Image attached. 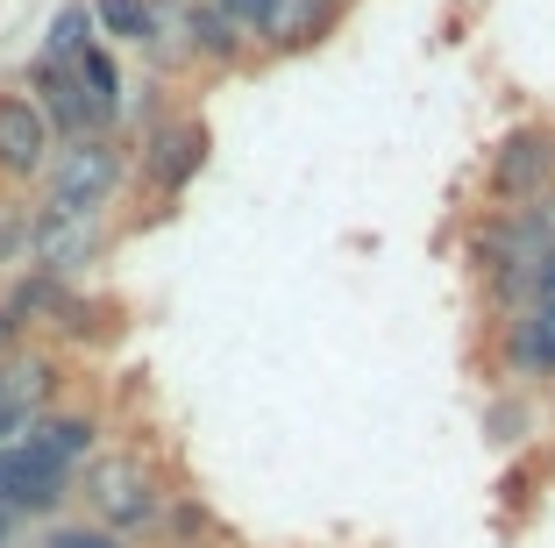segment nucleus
<instances>
[{"mask_svg":"<svg viewBox=\"0 0 555 548\" xmlns=\"http://www.w3.org/2000/svg\"><path fill=\"white\" fill-rule=\"evenodd\" d=\"M555 242V214L548 207H470L463 221V264L470 285L485 300L491 321H506L534 300V264Z\"/></svg>","mask_w":555,"mask_h":548,"instance_id":"1","label":"nucleus"},{"mask_svg":"<svg viewBox=\"0 0 555 548\" xmlns=\"http://www.w3.org/2000/svg\"><path fill=\"white\" fill-rule=\"evenodd\" d=\"M171 470L157 463L150 449L121 442V449H93L79 470H72V499L86 506V520H100L121 541H157L164 506H171Z\"/></svg>","mask_w":555,"mask_h":548,"instance_id":"2","label":"nucleus"},{"mask_svg":"<svg viewBox=\"0 0 555 548\" xmlns=\"http://www.w3.org/2000/svg\"><path fill=\"white\" fill-rule=\"evenodd\" d=\"M207 157H214L207 114H199V107H164L150 129L129 136V193L143 200L150 214H171L199 186Z\"/></svg>","mask_w":555,"mask_h":548,"instance_id":"3","label":"nucleus"},{"mask_svg":"<svg viewBox=\"0 0 555 548\" xmlns=\"http://www.w3.org/2000/svg\"><path fill=\"white\" fill-rule=\"evenodd\" d=\"M121 193H129V136L121 129L57 143L43 178H36V200L43 207H72V214H115Z\"/></svg>","mask_w":555,"mask_h":548,"instance_id":"4","label":"nucleus"},{"mask_svg":"<svg viewBox=\"0 0 555 548\" xmlns=\"http://www.w3.org/2000/svg\"><path fill=\"white\" fill-rule=\"evenodd\" d=\"M555 193V122H513L477 164V207H548Z\"/></svg>","mask_w":555,"mask_h":548,"instance_id":"5","label":"nucleus"},{"mask_svg":"<svg viewBox=\"0 0 555 548\" xmlns=\"http://www.w3.org/2000/svg\"><path fill=\"white\" fill-rule=\"evenodd\" d=\"M121 235H129V228H121L115 214H72V207H43V200H36V214H29V271H50V278H65V285H79L93 264L115 257Z\"/></svg>","mask_w":555,"mask_h":548,"instance_id":"6","label":"nucleus"},{"mask_svg":"<svg viewBox=\"0 0 555 548\" xmlns=\"http://www.w3.org/2000/svg\"><path fill=\"white\" fill-rule=\"evenodd\" d=\"M357 0H263V15L249 22L257 65H285V58H313L321 43H335Z\"/></svg>","mask_w":555,"mask_h":548,"instance_id":"7","label":"nucleus"},{"mask_svg":"<svg viewBox=\"0 0 555 548\" xmlns=\"http://www.w3.org/2000/svg\"><path fill=\"white\" fill-rule=\"evenodd\" d=\"M0 506L15 520H57L72 506V463L43 456L29 435L0 442Z\"/></svg>","mask_w":555,"mask_h":548,"instance_id":"8","label":"nucleus"},{"mask_svg":"<svg viewBox=\"0 0 555 548\" xmlns=\"http://www.w3.org/2000/svg\"><path fill=\"white\" fill-rule=\"evenodd\" d=\"M491 364L506 385H548L555 378V300H527L520 314L491 321Z\"/></svg>","mask_w":555,"mask_h":548,"instance_id":"9","label":"nucleus"},{"mask_svg":"<svg viewBox=\"0 0 555 548\" xmlns=\"http://www.w3.org/2000/svg\"><path fill=\"white\" fill-rule=\"evenodd\" d=\"M185 50H193V79H243L257 72V43L235 15H221L214 0H179Z\"/></svg>","mask_w":555,"mask_h":548,"instance_id":"10","label":"nucleus"},{"mask_svg":"<svg viewBox=\"0 0 555 548\" xmlns=\"http://www.w3.org/2000/svg\"><path fill=\"white\" fill-rule=\"evenodd\" d=\"M15 86L36 100V114L50 122V136H57V143H72V136H107V129H115V122H107V114H100L93 100H86V86H79V72H72V65L29 58Z\"/></svg>","mask_w":555,"mask_h":548,"instance_id":"11","label":"nucleus"},{"mask_svg":"<svg viewBox=\"0 0 555 548\" xmlns=\"http://www.w3.org/2000/svg\"><path fill=\"white\" fill-rule=\"evenodd\" d=\"M50 150V122L36 114V100L22 86H0V186H15V193H36V178H43Z\"/></svg>","mask_w":555,"mask_h":548,"instance_id":"12","label":"nucleus"},{"mask_svg":"<svg viewBox=\"0 0 555 548\" xmlns=\"http://www.w3.org/2000/svg\"><path fill=\"white\" fill-rule=\"evenodd\" d=\"M121 328H129V307H121V300L72 285L43 335H50V349H107V342H121Z\"/></svg>","mask_w":555,"mask_h":548,"instance_id":"13","label":"nucleus"},{"mask_svg":"<svg viewBox=\"0 0 555 548\" xmlns=\"http://www.w3.org/2000/svg\"><path fill=\"white\" fill-rule=\"evenodd\" d=\"M22 435H29L43 456H57V463H72V470H79L86 456L100 449V435H107V420H100L93 406H79V399H57V406H43V413H36L29 428H22Z\"/></svg>","mask_w":555,"mask_h":548,"instance_id":"14","label":"nucleus"},{"mask_svg":"<svg viewBox=\"0 0 555 548\" xmlns=\"http://www.w3.org/2000/svg\"><path fill=\"white\" fill-rule=\"evenodd\" d=\"M93 29L115 50H143L157 29V0H93Z\"/></svg>","mask_w":555,"mask_h":548,"instance_id":"15","label":"nucleus"},{"mask_svg":"<svg viewBox=\"0 0 555 548\" xmlns=\"http://www.w3.org/2000/svg\"><path fill=\"white\" fill-rule=\"evenodd\" d=\"M86 43H100V29H93V0H65V8L50 15L43 50H36V58H50V65H72Z\"/></svg>","mask_w":555,"mask_h":548,"instance_id":"16","label":"nucleus"},{"mask_svg":"<svg viewBox=\"0 0 555 548\" xmlns=\"http://www.w3.org/2000/svg\"><path fill=\"white\" fill-rule=\"evenodd\" d=\"M29 214H36L29 193L0 186V278H15L22 264H29Z\"/></svg>","mask_w":555,"mask_h":548,"instance_id":"17","label":"nucleus"},{"mask_svg":"<svg viewBox=\"0 0 555 548\" xmlns=\"http://www.w3.org/2000/svg\"><path fill=\"white\" fill-rule=\"evenodd\" d=\"M36 548H135V541H121V534H107L100 520H72V513H57V520H43V541Z\"/></svg>","mask_w":555,"mask_h":548,"instance_id":"18","label":"nucleus"},{"mask_svg":"<svg viewBox=\"0 0 555 548\" xmlns=\"http://www.w3.org/2000/svg\"><path fill=\"white\" fill-rule=\"evenodd\" d=\"M527 420H534V413H527L520 385H513L506 399H485V435H491V442H520V435H527Z\"/></svg>","mask_w":555,"mask_h":548,"instance_id":"19","label":"nucleus"},{"mask_svg":"<svg viewBox=\"0 0 555 548\" xmlns=\"http://www.w3.org/2000/svg\"><path fill=\"white\" fill-rule=\"evenodd\" d=\"M22 342H29V328H22V321H15V307L0 300V356H15Z\"/></svg>","mask_w":555,"mask_h":548,"instance_id":"20","label":"nucleus"},{"mask_svg":"<svg viewBox=\"0 0 555 548\" xmlns=\"http://www.w3.org/2000/svg\"><path fill=\"white\" fill-rule=\"evenodd\" d=\"M22 428H29V413H22V406L8 399V392H0V442H15Z\"/></svg>","mask_w":555,"mask_h":548,"instance_id":"21","label":"nucleus"},{"mask_svg":"<svg viewBox=\"0 0 555 548\" xmlns=\"http://www.w3.org/2000/svg\"><path fill=\"white\" fill-rule=\"evenodd\" d=\"M534 300H555V242H548V257L534 264Z\"/></svg>","mask_w":555,"mask_h":548,"instance_id":"22","label":"nucleus"},{"mask_svg":"<svg viewBox=\"0 0 555 548\" xmlns=\"http://www.w3.org/2000/svg\"><path fill=\"white\" fill-rule=\"evenodd\" d=\"M214 8H221V15H235V22H243V29H249V22L263 15V0H214Z\"/></svg>","mask_w":555,"mask_h":548,"instance_id":"23","label":"nucleus"},{"mask_svg":"<svg viewBox=\"0 0 555 548\" xmlns=\"http://www.w3.org/2000/svg\"><path fill=\"white\" fill-rule=\"evenodd\" d=\"M15 534H22V520L8 513V506H0V548H15Z\"/></svg>","mask_w":555,"mask_h":548,"instance_id":"24","label":"nucleus"},{"mask_svg":"<svg viewBox=\"0 0 555 548\" xmlns=\"http://www.w3.org/2000/svg\"><path fill=\"white\" fill-rule=\"evenodd\" d=\"M164 548H214V541H164Z\"/></svg>","mask_w":555,"mask_h":548,"instance_id":"25","label":"nucleus"},{"mask_svg":"<svg viewBox=\"0 0 555 548\" xmlns=\"http://www.w3.org/2000/svg\"><path fill=\"white\" fill-rule=\"evenodd\" d=\"M548 406H555V378H548Z\"/></svg>","mask_w":555,"mask_h":548,"instance_id":"26","label":"nucleus"},{"mask_svg":"<svg viewBox=\"0 0 555 548\" xmlns=\"http://www.w3.org/2000/svg\"><path fill=\"white\" fill-rule=\"evenodd\" d=\"M548 214H555V193H548Z\"/></svg>","mask_w":555,"mask_h":548,"instance_id":"27","label":"nucleus"}]
</instances>
